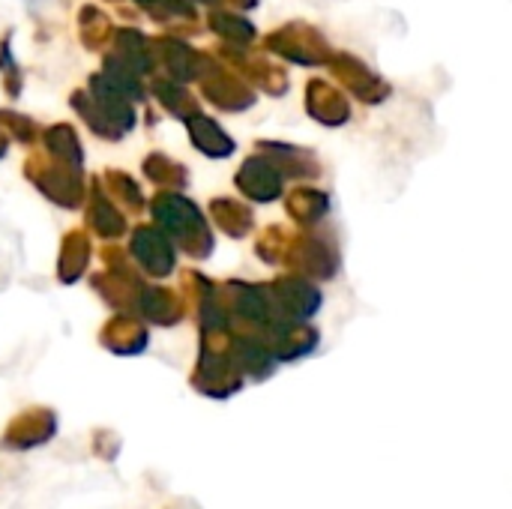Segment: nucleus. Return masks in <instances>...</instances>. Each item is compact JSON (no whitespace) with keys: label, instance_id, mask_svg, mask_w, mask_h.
<instances>
[{"label":"nucleus","instance_id":"2","mask_svg":"<svg viewBox=\"0 0 512 509\" xmlns=\"http://www.w3.org/2000/svg\"><path fill=\"white\" fill-rule=\"evenodd\" d=\"M336 72H339V78L348 84V90H351L354 96H360L363 102H381V99L390 96V84H387L384 78H378L375 72H369V69H366L360 60H354V57H339Z\"/></svg>","mask_w":512,"mask_h":509},{"label":"nucleus","instance_id":"3","mask_svg":"<svg viewBox=\"0 0 512 509\" xmlns=\"http://www.w3.org/2000/svg\"><path fill=\"white\" fill-rule=\"evenodd\" d=\"M309 108H312V114L315 117H321V120H327V123H342V120H348V114H351V108H348V102H345V96L342 93H336L333 87H327V84H312V102H309Z\"/></svg>","mask_w":512,"mask_h":509},{"label":"nucleus","instance_id":"4","mask_svg":"<svg viewBox=\"0 0 512 509\" xmlns=\"http://www.w3.org/2000/svg\"><path fill=\"white\" fill-rule=\"evenodd\" d=\"M90 444H93V456L99 459V462H117V456H120V447H123V441H120V435L117 432H111V429H96L93 432V438H90Z\"/></svg>","mask_w":512,"mask_h":509},{"label":"nucleus","instance_id":"1","mask_svg":"<svg viewBox=\"0 0 512 509\" xmlns=\"http://www.w3.org/2000/svg\"><path fill=\"white\" fill-rule=\"evenodd\" d=\"M57 435V414L51 408H27L9 420V426L0 435V447L9 453H24L45 447Z\"/></svg>","mask_w":512,"mask_h":509}]
</instances>
